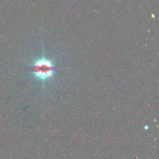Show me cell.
<instances>
[{"instance_id":"cell-1","label":"cell","mask_w":159,"mask_h":159,"mask_svg":"<svg viewBox=\"0 0 159 159\" xmlns=\"http://www.w3.org/2000/svg\"><path fill=\"white\" fill-rule=\"evenodd\" d=\"M30 68L33 74L40 80H46L52 77L55 70L54 63L45 58L37 60L31 65Z\"/></svg>"}]
</instances>
